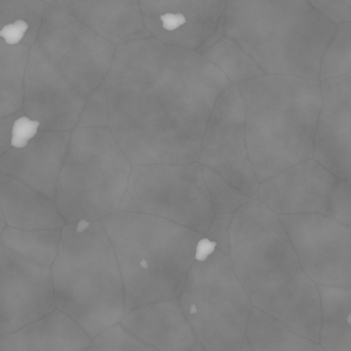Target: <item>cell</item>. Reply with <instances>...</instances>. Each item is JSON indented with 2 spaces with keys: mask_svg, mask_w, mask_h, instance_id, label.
<instances>
[{
  "mask_svg": "<svg viewBox=\"0 0 351 351\" xmlns=\"http://www.w3.org/2000/svg\"><path fill=\"white\" fill-rule=\"evenodd\" d=\"M230 84L201 53L144 30L115 45L103 82L109 129L132 165L198 162L208 117Z\"/></svg>",
  "mask_w": 351,
  "mask_h": 351,
  "instance_id": "obj_1",
  "label": "cell"
},
{
  "mask_svg": "<svg viewBox=\"0 0 351 351\" xmlns=\"http://www.w3.org/2000/svg\"><path fill=\"white\" fill-rule=\"evenodd\" d=\"M228 256L253 308L319 341V290L301 267L278 215L258 199L239 208L229 229Z\"/></svg>",
  "mask_w": 351,
  "mask_h": 351,
  "instance_id": "obj_2",
  "label": "cell"
},
{
  "mask_svg": "<svg viewBox=\"0 0 351 351\" xmlns=\"http://www.w3.org/2000/svg\"><path fill=\"white\" fill-rule=\"evenodd\" d=\"M238 88L249 162L259 184L313 158L321 105L319 80L265 74Z\"/></svg>",
  "mask_w": 351,
  "mask_h": 351,
  "instance_id": "obj_3",
  "label": "cell"
},
{
  "mask_svg": "<svg viewBox=\"0 0 351 351\" xmlns=\"http://www.w3.org/2000/svg\"><path fill=\"white\" fill-rule=\"evenodd\" d=\"M336 25L306 0H228L224 33L266 74L319 80Z\"/></svg>",
  "mask_w": 351,
  "mask_h": 351,
  "instance_id": "obj_4",
  "label": "cell"
},
{
  "mask_svg": "<svg viewBox=\"0 0 351 351\" xmlns=\"http://www.w3.org/2000/svg\"><path fill=\"white\" fill-rule=\"evenodd\" d=\"M99 222L119 264L126 313L179 298L203 234L166 219L123 210Z\"/></svg>",
  "mask_w": 351,
  "mask_h": 351,
  "instance_id": "obj_5",
  "label": "cell"
},
{
  "mask_svg": "<svg viewBox=\"0 0 351 351\" xmlns=\"http://www.w3.org/2000/svg\"><path fill=\"white\" fill-rule=\"evenodd\" d=\"M51 278L56 309L73 319L91 339L125 317L121 271L99 221L68 223L62 228Z\"/></svg>",
  "mask_w": 351,
  "mask_h": 351,
  "instance_id": "obj_6",
  "label": "cell"
},
{
  "mask_svg": "<svg viewBox=\"0 0 351 351\" xmlns=\"http://www.w3.org/2000/svg\"><path fill=\"white\" fill-rule=\"evenodd\" d=\"M131 168L109 127L76 128L56 190L64 222L100 221L119 210Z\"/></svg>",
  "mask_w": 351,
  "mask_h": 351,
  "instance_id": "obj_7",
  "label": "cell"
},
{
  "mask_svg": "<svg viewBox=\"0 0 351 351\" xmlns=\"http://www.w3.org/2000/svg\"><path fill=\"white\" fill-rule=\"evenodd\" d=\"M177 300L204 351H240L253 306L229 256L205 237Z\"/></svg>",
  "mask_w": 351,
  "mask_h": 351,
  "instance_id": "obj_8",
  "label": "cell"
},
{
  "mask_svg": "<svg viewBox=\"0 0 351 351\" xmlns=\"http://www.w3.org/2000/svg\"><path fill=\"white\" fill-rule=\"evenodd\" d=\"M115 51V45L45 4L26 66L88 97L104 82Z\"/></svg>",
  "mask_w": 351,
  "mask_h": 351,
  "instance_id": "obj_9",
  "label": "cell"
},
{
  "mask_svg": "<svg viewBox=\"0 0 351 351\" xmlns=\"http://www.w3.org/2000/svg\"><path fill=\"white\" fill-rule=\"evenodd\" d=\"M119 210L166 219L203 235L214 217L199 162L132 165Z\"/></svg>",
  "mask_w": 351,
  "mask_h": 351,
  "instance_id": "obj_10",
  "label": "cell"
},
{
  "mask_svg": "<svg viewBox=\"0 0 351 351\" xmlns=\"http://www.w3.org/2000/svg\"><path fill=\"white\" fill-rule=\"evenodd\" d=\"M198 162L257 199L259 182L249 162L245 106L237 84H230L216 100L204 130Z\"/></svg>",
  "mask_w": 351,
  "mask_h": 351,
  "instance_id": "obj_11",
  "label": "cell"
},
{
  "mask_svg": "<svg viewBox=\"0 0 351 351\" xmlns=\"http://www.w3.org/2000/svg\"><path fill=\"white\" fill-rule=\"evenodd\" d=\"M278 217L301 267L317 286L350 289V226L319 214Z\"/></svg>",
  "mask_w": 351,
  "mask_h": 351,
  "instance_id": "obj_12",
  "label": "cell"
},
{
  "mask_svg": "<svg viewBox=\"0 0 351 351\" xmlns=\"http://www.w3.org/2000/svg\"><path fill=\"white\" fill-rule=\"evenodd\" d=\"M228 0H139L144 31L166 45L200 51L224 36Z\"/></svg>",
  "mask_w": 351,
  "mask_h": 351,
  "instance_id": "obj_13",
  "label": "cell"
},
{
  "mask_svg": "<svg viewBox=\"0 0 351 351\" xmlns=\"http://www.w3.org/2000/svg\"><path fill=\"white\" fill-rule=\"evenodd\" d=\"M51 268L0 243V337L55 311Z\"/></svg>",
  "mask_w": 351,
  "mask_h": 351,
  "instance_id": "obj_14",
  "label": "cell"
},
{
  "mask_svg": "<svg viewBox=\"0 0 351 351\" xmlns=\"http://www.w3.org/2000/svg\"><path fill=\"white\" fill-rule=\"evenodd\" d=\"M321 105L313 158L336 178L350 181L351 73L319 82Z\"/></svg>",
  "mask_w": 351,
  "mask_h": 351,
  "instance_id": "obj_15",
  "label": "cell"
},
{
  "mask_svg": "<svg viewBox=\"0 0 351 351\" xmlns=\"http://www.w3.org/2000/svg\"><path fill=\"white\" fill-rule=\"evenodd\" d=\"M337 180L311 158L260 183L257 199L278 216L319 214L327 217Z\"/></svg>",
  "mask_w": 351,
  "mask_h": 351,
  "instance_id": "obj_16",
  "label": "cell"
},
{
  "mask_svg": "<svg viewBox=\"0 0 351 351\" xmlns=\"http://www.w3.org/2000/svg\"><path fill=\"white\" fill-rule=\"evenodd\" d=\"M70 133L38 130L25 147L10 148L0 156V172L23 182L55 202Z\"/></svg>",
  "mask_w": 351,
  "mask_h": 351,
  "instance_id": "obj_17",
  "label": "cell"
},
{
  "mask_svg": "<svg viewBox=\"0 0 351 351\" xmlns=\"http://www.w3.org/2000/svg\"><path fill=\"white\" fill-rule=\"evenodd\" d=\"M120 324L157 351H204L177 299L136 307Z\"/></svg>",
  "mask_w": 351,
  "mask_h": 351,
  "instance_id": "obj_18",
  "label": "cell"
},
{
  "mask_svg": "<svg viewBox=\"0 0 351 351\" xmlns=\"http://www.w3.org/2000/svg\"><path fill=\"white\" fill-rule=\"evenodd\" d=\"M105 40L119 45L144 30L139 0H43Z\"/></svg>",
  "mask_w": 351,
  "mask_h": 351,
  "instance_id": "obj_19",
  "label": "cell"
},
{
  "mask_svg": "<svg viewBox=\"0 0 351 351\" xmlns=\"http://www.w3.org/2000/svg\"><path fill=\"white\" fill-rule=\"evenodd\" d=\"M91 342L73 319L55 309L0 337V351H88Z\"/></svg>",
  "mask_w": 351,
  "mask_h": 351,
  "instance_id": "obj_20",
  "label": "cell"
},
{
  "mask_svg": "<svg viewBox=\"0 0 351 351\" xmlns=\"http://www.w3.org/2000/svg\"><path fill=\"white\" fill-rule=\"evenodd\" d=\"M0 210L5 224L12 228L49 230L65 226L54 200L2 172Z\"/></svg>",
  "mask_w": 351,
  "mask_h": 351,
  "instance_id": "obj_21",
  "label": "cell"
},
{
  "mask_svg": "<svg viewBox=\"0 0 351 351\" xmlns=\"http://www.w3.org/2000/svg\"><path fill=\"white\" fill-rule=\"evenodd\" d=\"M321 301L319 344L326 351H351L350 289L317 286Z\"/></svg>",
  "mask_w": 351,
  "mask_h": 351,
  "instance_id": "obj_22",
  "label": "cell"
},
{
  "mask_svg": "<svg viewBox=\"0 0 351 351\" xmlns=\"http://www.w3.org/2000/svg\"><path fill=\"white\" fill-rule=\"evenodd\" d=\"M245 338L253 351H326L319 342L295 333L255 308L249 315Z\"/></svg>",
  "mask_w": 351,
  "mask_h": 351,
  "instance_id": "obj_23",
  "label": "cell"
},
{
  "mask_svg": "<svg viewBox=\"0 0 351 351\" xmlns=\"http://www.w3.org/2000/svg\"><path fill=\"white\" fill-rule=\"evenodd\" d=\"M30 47L0 37V119L22 109L24 77Z\"/></svg>",
  "mask_w": 351,
  "mask_h": 351,
  "instance_id": "obj_24",
  "label": "cell"
},
{
  "mask_svg": "<svg viewBox=\"0 0 351 351\" xmlns=\"http://www.w3.org/2000/svg\"><path fill=\"white\" fill-rule=\"evenodd\" d=\"M43 0H0V37L31 47L41 27Z\"/></svg>",
  "mask_w": 351,
  "mask_h": 351,
  "instance_id": "obj_25",
  "label": "cell"
},
{
  "mask_svg": "<svg viewBox=\"0 0 351 351\" xmlns=\"http://www.w3.org/2000/svg\"><path fill=\"white\" fill-rule=\"evenodd\" d=\"M61 229L23 230L4 227L0 243L37 265L51 268L59 247Z\"/></svg>",
  "mask_w": 351,
  "mask_h": 351,
  "instance_id": "obj_26",
  "label": "cell"
},
{
  "mask_svg": "<svg viewBox=\"0 0 351 351\" xmlns=\"http://www.w3.org/2000/svg\"><path fill=\"white\" fill-rule=\"evenodd\" d=\"M200 53L237 86L266 74L238 43L226 35Z\"/></svg>",
  "mask_w": 351,
  "mask_h": 351,
  "instance_id": "obj_27",
  "label": "cell"
},
{
  "mask_svg": "<svg viewBox=\"0 0 351 351\" xmlns=\"http://www.w3.org/2000/svg\"><path fill=\"white\" fill-rule=\"evenodd\" d=\"M351 73V23L336 25L319 66V82Z\"/></svg>",
  "mask_w": 351,
  "mask_h": 351,
  "instance_id": "obj_28",
  "label": "cell"
},
{
  "mask_svg": "<svg viewBox=\"0 0 351 351\" xmlns=\"http://www.w3.org/2000/svg\"><path fill=\"white\" fill-rule=\"evenodd\" d=\"M204 182L210 193L214 215L234 214L239 208L251 202V197L233 187L220 175L210 169L201 167Z\"/></svg>",
  "mask_w": 351,
  "mask_h": 351,
  "instance_id": "obj_29",
  "label": "cell"
},
{
  "mask_svg": "<svg viewBox=\"0 0 351 351\" xmlns=\"http://www.w3.org/2000/svg\"><path fill=\"white\" fill-rule=\"evenodd\" d=\"M88 351H157L128 332L121 324L99 334L91 342Z\"/></svg>",
  "mask_w": 351,
  "mask_h": 351,
  "instance_id": "obj_30",
  "label": "cell"
},
{
  "mask_svg": "<svg viewBox=\"0 0 351 351\" xmlns=\"http://www.w3.org/2000/svg\"><path fill=\"white\" fill-rule=\"evenodd\" d=\"M109 127V109L104 86L101 84L86 97V102L76 128Z\"/></svg>",
  "mask_w": 351,
  "mask_h": 351,
  "instance_id": "obj_31",
  "label": "cell"
},
{
  "mask_svg": "<svg viewBox=\"0 0 351 351\" xmlns=\"http://www.w3.org/2000/svg\"><path fill=\"white\" fill-rule=\"evenodd\" d=\"M327 217L340 224H351V186L350 181L338 179L332 191L328 206Z\"/></svg>",
  "mask_w": 351,
  "mask_h": 351,
  "instance_id": "obj_32",
  "label": "cell"
},
{
  "mask_svg": "<svg viewBox=\"0 0 351 351\" xmlns=\"http://www.w3.org/2000/svg\"><path fill=\"white\" fill-rule=\"evenodd\" d=\"M306 1L335 25L350 22L351 0H306Z\"/></svg>",
  "mask_w": 351,
  "mask_h": 351,
  "instance_id": "obj_33",
  "label": "cell"
},
{
  "mask_svg": "<svg viewBox=\"0 0 351 351\" xmlns=\"http://www.w3.org/2000/svg\"><path fill=\"white\" fill-rule=\"evenodd\" d=\"M234 214L214 215L204 237L216 245L222 253L229 254V229Z\"/></svg>",
  "mask_w": 351,
  "mask_h": 351,
  "instance_id": "obj_34",
  "label": "cell"
},
{
  "mask_svg": "<svg viewBox=\"0 0 351 351\" xmlns=\"http://www.w3.org/2000/svg\"><path fill=\"white\" fill-rule=\"evenodd\" d=\"M39 130V123L32 121L23 113L14 121L12 129V148H23L36 135Z\"/></svg>",
  "mask_w": 351,
  "mask_h": 351,
  "instance_id": "obj_35",
  "label": "cell"
},
{
  "mask_svg": "<svg viewBox=\"0 0 351 351\" xmlns=\"http://www.w3.org/2000/svg\"><path fill=\"white\" fill-rule=\"evenodd\" d=\"M23 113L24 111L20 110L10 117L0 119V156L12 148L10 139H12V125H14V121Z\"/></svg>",
  "mask_w": 351,
  "mask_h": 351,
  "instance_id": "obj_36",
  "label": "cell"
},
{
  "mask_svg": "<svg viewBox=\"0 0 351 351\" xmlns=\"http://www.w3.org/2000/svg\"><path fill=\"white\" fill-rule=\"evenodd\" d=\"M5 226V221H4L3 215H2L1 210H0V235H1L2 231H3Z\"/></svg>",
  "mask_w": 351,
  "mask_h": 351,
  "instance_id": "obj_37",
  "label": "cell"
},
{
  "mask_svg": "<svg viewBox=\"0 0 351 351\" xmlns=\"http://www.w3.org/2000/svg\"><path fill=\"white\" fill-rule=\"evenodd\" d=\"M240 351H253L247 338H245V341H243L242 348H241Z\"/></svg>",
  "mask_w": 351,
  "mask_h": 351,
  "instance_id": "obj_38",
  "label": "cell"
}]
</instances>
